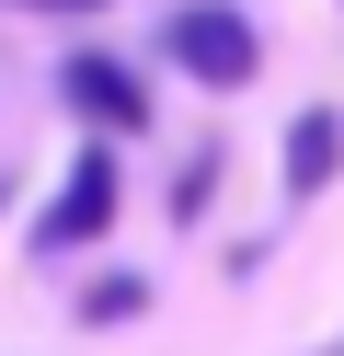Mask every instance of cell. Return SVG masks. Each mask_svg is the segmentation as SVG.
<instances>
[{
  "mask_svg": "<svg viewBox=\"0 0 344 356\" xmlns=\"http://www.w3.org/2000/svg\"><path fill=\"white\" fill-rule=\"evenodd\" d=\"M161 47H172V70H195L206 92H241V81L264 70V35H252L229 0H183L172 24H161Z\"/></svg>",
  "mask_w": 344,
  "mask_h": 356,
  "instance_id": "6da1fadb",
  "label": "cell"
},
{
  "mask_svg": "<svg viewBox=\"0 0 344 356\" xmlns=\"http://www.w3.org/2000/svg\"><path fill=\"white\" fill-rule=\"evenodd\" d=\"M115 195H126V184H115V149L92 138L81 161H69V184L46 195V218H35V253H81V241H104V218H115Z\"/></svg>",
  "mask_w": 344,
  "mask_h": 356,
  "instance_id": "7a4b0ae2",
  "label": "cell"
},
{
  "mask_svg": "<svg viewBox=\"0 0 344 356\" xmlns=\"http://www.w3.org/2000/svg\"><path fill=\"white\" fill-rule=\"evenodd\" d=\"M58 92L81 104V115L104 127V138H126V127H149V92H138V70H126V58H69V70H58Z\"/></svg>",
  "mask_w": 344,
  "mask_h": 356,
  "instance_id": "3957f363",
  "label": "cell"
},
{
  "mask_svg": "<svg viewBox=\"0 0 344 356\" xmlns=\"http://www.w3.org/2000/svg\"><path fill=\"white\" fill-rule=\"evenodd\" d=\"M333 172H344V115H333V104H310V115L287 127V195L310 207V195L333 184Z\"/></svg>",
  "mask_w": 344,
  "mask_h": 356,
  "instance_id": "277c9868",
  "label": "cell"
},
{
  "mask_svg": "<svg viewBox=\"0 0 344 356\" xmlns=\"http://www.w3.org/2000/svg\"><path fill=\"white\" fill-rule=\"evenodd\" d=\"M126 310H149V287H138V276H104V287L81 299V322H126Z\"/></svg>",
  "mask_w": 344,
  "mask_h": 356,
  "instance_id": "5b68a950",
  "label": "cell"
},
{
  "mask_svg": "<svg viewBox=\"0 0 344 356\" xmlns=\"http://www.w3.org/2000/svg\"><path fill=\"white\" fill-rule=\"evenodd\" d=\"M206 184H218V149H195V161H183V184H172V218H206Z\"/></svg>",
  "mask_w": 344,
  "mask_h": 356,
  "instance_id": "8992f818",
  "label": "cell"
},
{
  "mask_svg": "<svg viewBox=\"0 0 344 356\" xmlns=\"http://www.w3.org/2000/svg\"><path fill=\"white\" fill-rule=\"evenodd\" d=\"M12 12H104V0H12Z\"/></svg>",
  "mask_w": 344,
  "mask_h": 356,
  "instance_id": "52a82bcc",
  "label": "cell"
}]
</instances>
